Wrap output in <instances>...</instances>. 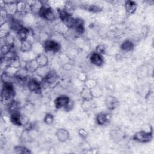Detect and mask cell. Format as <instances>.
<instances>
[{
    "label": "cell",
    "instance_id": "cell-1",
    "mask_svg": "<svg viewBox=\"0 0 154 154\" xmlns=\"http://www.w3.org/2000/svg\"><path fill=\"white\" fill-rule=\"evenodd\" d=\"M15 94L13 83H3L1 92V103L5 106H7L14 100Z\"/></svg>",
    "mask_w": 154,
    "mask_h": 154
},
{
    "label": "cell",
    "instance_id": "cell-2",
    "mask_svg": "<svg viewBox=\"0 0 154 154\" xmlns=\"http://www.w3.org/2000/svg\"><path fill=\"white\" fill-rule=\"evenodd\" d=\"M10 120L13 125L18 126H26L29 123L28 118L26 116L22 115L19 111L10 114Z\"/></svg>",
    "mask_w": 154,
    "mask_h": 154
},
{
    "label": "cell",
    "instance_id": "cell-3",
    "mask_svg": "<svg viewBox=\"0 0 154 154\" xmlns=\"http://www.w3.org/2000/svg\"><path fill=\"white\" fill-rule=\"evenodd\" d=\"M38 15L43 19L51 21L55 19V14L52 8L48 5L43 4V5L38 13Z\"/></svg>",
    "mask_w": 154,
    "mask_h": 154
},
{
    "label": "cell",
    "instance_id": "cell-4",
    "mask_svg": "<svg viewBox=\"0 0 154 154\" xmlns=\"http://www.w3.org/2000/svg\"><path fill=\"white\" fill-rule=\"evenodd\" d=\"M152 138L153 134L152 131H140L136 132L133 136L134 140L142 143H148L150 141Z\"/></svg>",
    "mask_w": 154,
    "mask_h": 154
},
{
    "label": "cell",
    "instance_id": "cell-5",
    "mask_svg": "<svg viewBox=\"0 0 154 154\" xmlns=\"http://www.w3.org/2000/svg\"><path fill=\"white\" fill-rule=\"evenodd\" d=\"M43 48L48 52H58L61 49L60 44L56 40L47 39L43 42Z\"/></svg>",
    "mask_w": 154,
    "mask_h": 154
},
{
    "label": "cell",
    "instance_id": "cell-6",
    "mask_svg": "<svg viewBox=\"0 0 154 154\" xmlns=\"http://www.w3.org/2000/svg\"><path fill=\"white\" fill-rule=\"evenodd\" d=\"M58 81V76L54 70H49L43 78L42 85H45L47 87H51L55 84Z\"/></svg>",
    "mask_w": 154,
    "mask_h": 154
},
{
    "label": "cell",
    "instance_id": "cell-7",
    "mask_svg": "<svg viewBox=\"0 0 154 154\" xmlns=\"http://www.w3.org/2000/svg\"><path fill=\"white\" fill-rule=\"evenodd\" d=\"M55 107L57 109H67L70 105V98L66 95H61L57 97L54 101Z\"/></svg>",
    "mask_w": 154,
    "mask_h": 154
},
{
    "label": "cell",
    "instance_id": "cell-8",
    "mask_svg": "<svg viewBox=\"0 0 154 154\" xmlns=\"http://www.w3.org/2000/svg\"><path fill=\"white\" fill-rule=\"evenodd\" d=\"M26 86L30 91L35 93H38L40 91L42 87L41 82L32 78L27 81Z\"/></svg>",
    "mask_w": 154,
    "mask_h": 154
},
{
    "label": "cell",
    "instance_id": "cell-9",
    "mask_svg": "<svg viewBox=\"0 0 154 154\" xmlns=\"http://www.w3.org/2000/svg\"><path fill=\"white\" fill-rule=\"evenodd\" d=\"M89 59L91 63L97 67H101L104 63L103 55L98 54L96 52H93L90 55Z\"/></svg>",
    "mask_w": 154,
    "mask_h": 154
},
{
    "label": "cell",
    "instance_id": "cell-10",
    "mask_svg": "<svg viewBox=\"0 0 154 154\" xmlns=\"http://www.w3.org/2000/svg\"><path fill=\"white\" fill-rule=\"evenodd\" d=\"M105 104L108 109L113 110L118 106L119 101L116 97L108 96L105 99Z\"/></svg>",
    "mask_w": 154,
    "mask_h": 154
},
{
    "label": "cell",
    "instance_id": "cell-11",
    "mask_svg": "<svg viewBox=\"0 0 154 154\" xmlns=\"http://www.w3.org/2000/svg\"><path fill=\"white\" fill-rule=\"evenodd\" d=\"M39 68L47 67L49 63V59L47 55L44 53H39L35 58Z\"/></svg>",
    "mask_w": 154,
    "mask_h": 154
},
{
    "label": "cell",
    "instance_id": "cell-12",
    "mask_svg": "<svg viewBox=\"0 0 154 154\" xmlns=\"http://www.w3.org/2000/svg\"><path fill=\"white\" fill-rule=\"evenodd\" d=\"M55 135L58 140V141L61 142H66L69 140L70 134L69 132L64 128H60L57 130Z\"/></svg>",
    "mask_w": 154,
    "mask_h": 154
},
{
    "label": "cell",
    "instance_id": "cell-13",
    "mask_svg": "<svg viewBox=\"0 0 154 154\" xmlns=\"http://www.w3.org/2000/svg\"><path fill=\"white\" fill-rule=\"evenodd\" d=\"M24 68L26 69V70L28 73L35 72L39 69L35 59H32V60H28L25 63Z\"/></svg>",
    "mask_w": 154,
    "mask_h": 154
},
{
    "label": "cell",
    "instance_id": "cell-14",
    "mask_svg": "<svg viewBox=\"0 0 154 154\" xmlns=\"http://www.w3.org/2000/svg\"><path fill=\"white\" fill-rule=\"evenodd\" d=\"M29 35V29L23 26L16 31V37L20 42L27 40Z\"/></svg>",
    "mask_w": 154,
    "mask_h": 154
},
{
    "label": "cell",
    "instance_id": "cell-15",
    "mask_svg": "<svg viewBox=\"0 0 154 154\" xmlns=\"http://www.w3.org/2000/svg\"><path fill=\"white\" fill-rule=\"evenodd\" d=\"M109 117H110V114L108 113H99L96 116V120L97 123L99 125L103 126L108 123L109 121Z\"/></svg>",
    "mask_w": 154,
    "mask_h": 154
},
{
    "label": "cell",
    "instance_id": "cell-16",
    "mask_svg": "<svg viewBox=\"0 0 154 154\" xmlns=\"http://www.w3.org/2000/svg\"><path fill=\"white\" fill-rule=\"evenodd\" d=\"M76 34H81L84 32V22L82 19L75 18V20L73 26V28Z\"/></svg>",
    "mask_w": 154,
    "mask_h": 154
},
{
    "label": "cell",
    "instance_id": "cell-17",
    "mask_svg": "<svg viewBox=\"0 0 154 154\" xmlns=\"http://www.w3.org/2000/svg\"><path fill=\"white\" fill-rule=\"evenodd\" d=\"M137 5L135 1H126L125 3V8L128 14L131 15L134 14L137 10Z\"/></svg>",
    "mask_w": 154,
    "mask_h": 154
},
{
    "label": "cell",
    "instance_id": "cell-18",
    "mask_svg": "<svg viewBox=\"0 0 154 154\" xmlns=\"http://www.w3.org/2000/svg\"><path fill=\"white\" fill-rule=\"evenodd\" d=\"M32 43L27 39L25 41L20 42L19 49L23 52H28L32 49Z\"/></svg>",
    "mask_w": 154,
    "mask_h": 154
},
{
    "label": "cell",
    "instance_id": "cell-19",
    "mask_svg": "<svg viewBox=\"0 0 154 154\" xmlns=\"http://www.w3.org/2000/svg\"><path fill=\"white\" fill-rule=\"evenodd\" d=\"M80 95L84 101H90L93 98L91 94V90L85 86H84L82 89Z\"/></svg>",
    "mask_w": 154,
    "mask_h": 154
},
{
    "label": "cell",
    "instance_id": "cell-20",
    "mask_svg": "<svg viewBox=\"0 0 154 154\" xmlns=\"http://www.w3.org/2000/svg\"><path fill=\"white\" fill-rule=\"evenodd\" d=\"M134 45L133 42L129 40H126L124 41L120 46L121 49L125 52L131 51L134 49Z\"/></svg>",
    "mask_w": 154,
    "mask_h": 154
},
{
    "label": "cell",
    "instance_id": "cell-21",
    "mask_svg": "<svg viewBox=\"0 0 154 154\" xmlns=\"http://www.w3.org/2000/svg\"><path fill=\"white\" fill-rule=\"evenodd\" d=\"M7 110L8 111V112L10 114H12L13 112L19 111L18 109L19 108V103L17 101H16L15 100H13L10 103H9L7 106Z\"/></svg>",
    "mask_w": 154,
    "mask_h": 154
},
{
    "label": "cell",
    "instance_id": "cell-22",
    "mask_svg": "<svg viewBox=\"0 0 154 154\" xmlns=\"http://www.w3.org/2000/svg\"><path fill=\"white\" fill-rule=\"evenodd\" d=\"M90 90L93 97H99L102 95L103 91L97 85Z\"/></svg>",
    "mask_w": 154,
    "mask_h": 154
},
{
    "label": "cell",
    "instance_id": "cell-23",
    "mask_svg": "<svg viewBox=\"0 0 154 154\" xmlns=\"http://www.w3.org/2000/svg\"><path fill=\"white\" fill-rule=\"evenodd\" d=\"M14 151L16 153H30L31 151L26 147L22 146H16L14 147Z\"/></svg>",
    "mask_w": 154,
    "mask_h": 154
},
{
    "label": "cell",
    "instance_id": "cell-24",
    "mask_svg": "<svg viewBox=\"0 0 154 154\" xmlns=\"http://www.w3.org/2000/svg\"><path fill=\"white\" fill-rule=\"evenodd\" d=\"M84 86L86 87L91 89L93 87H94L96 85H97V82L94 79H87L84 82Z\"/></svg>",
    "mask_w": 154,
    "mask_h": 154
},
{
    "label": "cell",
    "instance_id": "cell-25",
    "mask_svg": "<svg viewBox=\"0 0 154 154\" xmlns=\"http://www.w3.org/2000/svg\"><path fill=\"white\" fill-rule=\"evenodd\" d=\"M11 48L9 46H8L6 44H4L1 45V57H4L5 54H7L10 50H11Z\"/></svg>",
    "mask_w": 154,
    "mask_h": 154
},
{
    "label": "cell",
    "instance_id": "cell-26",
    "mask_svg": "<svg viewBox=\"0 0 154 154\" xmlns=\"http://www.w3.org/2000/svg\"><path fill=\"white\" fill-rule=\"evenodd\" d=\"M54 118L53 115L50 113H48L45 116L43 120L46 124L51 125L54 122Z\"/></svg>",
    "mask_w": 154,
    "mask_h": 154
},
{
    "label": "cell",
    "instance_id": "cell-27",
    "mask_svg": "<svg viewBox=\"0 0 154 154\" xmlns=\"http://www.w3.org/2000/svg\"><path fill=\"white\" fill-rule=\"evenodd\" d=\"M60 62L63 64V65H67L69 63V57L66 55H61L60 56Z\"/></svg>",
    "mask_w": 154,
    "mask_h": 154
},
{
    "label": "cell",
    "instance_id": "cell-28",
    "mask_svg": "<svg viewBox=\"0 0 154 154\" xmlns=\"http://www.w3.org/2000/svg\"><path fill=\"white\" fill-rule=\"evenodd\" d=\"M96 52L98 54L103 55L105 52V47L103 45H99L96 47Z\"/></svg>",
    "mask_w": 154,
    "mask_h": 154
},
{
    "label": "cell",
    "instance_id": "cell-29",
    "mask_svg": "<svg viewBox=\"0 0 154 154\" xmlns=\"http://www.w3.org/2000/svg\"><path fill=\"white\" fill-rule=\"evenodd\" d=\"M88 10L93 12H99L101 11V8L99 7L98 6H96L95 5H90L87 8Z\"/></svg>",
    "mask_w": 154,
    "mask_h": 154
},
{
    "label": "cell",
    "instance_id": "cell-30",
    "mask_svg": "<svg viewBox=\"0 0 154 154\" xmlns=\"http://www.w3.org/2000/svg\"><path fill=\"white\" fill-rule=\"evenodd\" d=\"M78 79H79L80 81H84V82H85V81L87 79V75H86V74H85V73H84V72H81V73H79L78 74Z\"/></svg>",
    "mask_w": 154,
    "mask_h": 154
},
{
    "label": "cell",
    "instance_id": "cell-31",
    "mask_svg": "<svg viewBox=\"0 0 154 154\" xmlns=\"http://www.w3.org/2000/svg\"><path fill=\"white\" fill-rule=\"evenodd\" d=\"M78 133L79 134V135L82 137V138H86L87 136V132L85 131V130H84V129H79L78 131Z\"/></svg>",
    "mask_w": 154,
    "mask_h": 154
}]
</instances>
